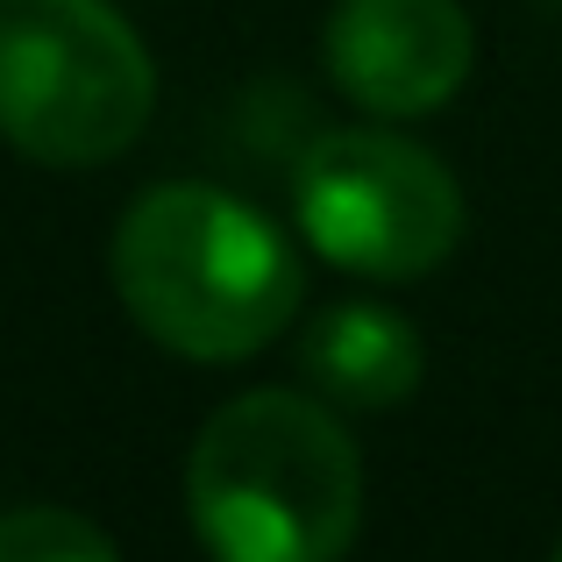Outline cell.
<instances>
[{"label": "cell", "mask_w": 562, "mask_h": 562, "mask_svg": "<svg viewBox=\"0 0 562 562\" xmlns=\"http://www.w3.org/2000/svg\"><path fill=\"white\" fill-rule=\"evenodd\" d=\"M108 271L128 321L186 363H243L292 328L306 278L271 214L200 179H165L114 221Z\"/></svg>", "instance_id": "cell-1"}, {"label": "cell", "mask_w": 562, "mask_h": 562, "mask_svg": "<svg viewBox=\"0 0 562 562\" xmlns=\"http://www.w3.org/2000/svg\"><path fill=\"white\" fill-rule=\"evenodd\" d=\"M186 513L214 562H342L363 527L357 441L306 392H243L192 441Z\"/></svg>", "instance_id": "cell-2"}, {"label": "cell", "mask_w": 562, "mask_h": 562, "mask_svg": "<svg viewBox=\"0 0 562 562\" xmlns=\"http://www.w3.org/2000/svg\"><path fill=\"white\" fill-rule=\"evenodd\" d=\"M157 65L108 0H0V136L29 165L93 171L150 128Z\"/></svg>", "instance_id": "cell-3"}, {"label": "cell", "mask_w": 562, "mask_h": 562, "mask_svg": "<svg viewBox=\"0 0 562 562\" xmlns=\"http://www.w3.org/2000/svg\"><path fill=\"white\" fill-rule=\"evenodd\" d=\"M292 221L335 271L413 285L463 249L470 206L435 150L392 128H328L292 165Z\"/></svg>", "instance_id": "cell-4"}, {"label": "cell", "mask_w": 562, "mask_h": 562, "mask_svg": "<svg viewBox=\"0 0 562 562\" xmlns=\"http://www.w3.org/2000/svg\"><path fill=\"white\" fill-rule=\"evenodd\" d=\"M328 79L378 122H420L463 93L477 29L463 0H335L321 29Z\"/></svg>", "instance_id": "cell-5"}, {"label": "cell", "mask_w": 562, "mask_h": 562, "mask_svg": "<svg viewBox=\"0 0 562 562\" xmlns=\"http://www.w3.org/2000/svg\"><path fill=\"white\" fill-rule=\"evenodd\" d=\"M300 371L335 406L392 413L420 392L427 349H420V328L406 314H392L378 300H342L300 335Z\"/></svg>", "instance_id": "cell-6"}, {"label": "cell", "mask_w": 562, "mask_h": 562, "mask_svg": "<svg viewBox=\"0 0 562 562\" xmlns=\"http://www.w3.org/2000/svg\"><path fill=\"white\" fill-rule=\"evenodd\" d=\"M0 562H122V549L71 506H14L0 513Z\"/></svg>", "instance_id": "cell-7"}, {"label": "cell", "mask_w": 562, "mask_h": 562, "mask_svg": "<svg viewBox=\"0 0 562 562\" xmlns=\"http://www.w3.org/2000/svg\"><path fill=\"white\" fill-rule=\"evenodd\" d=\"M555 562H562V541H555Z\"/></svg>", "instance_id": "cell-8"}]
</instances>
